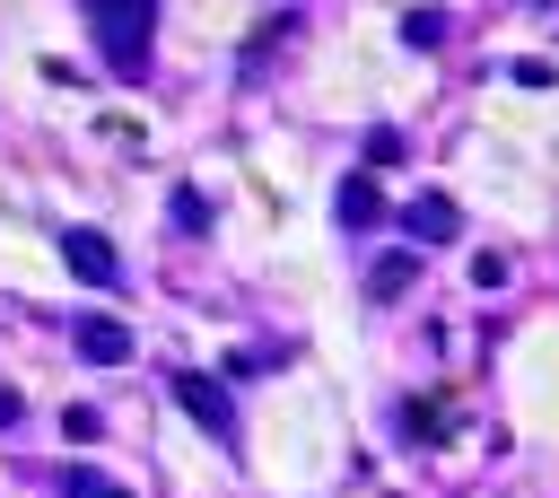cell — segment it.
<instances>
[{
  "label": "cell",
  "mask_w": 559,
  "mask_h": 498,
  "mask_svg": "<svg viewBox=\"0 0 559 498\" xmlns=\"http://www.w3.org/2000/svg\"><path fill=\"white\" fill-rule=\"evenodd\" d=\"M87 35L105 52L114 79H148V44H157V0H87Z\"/></svg>",
  "instance_id": "cell-1"
},
{
  "label": "cell",
  "mask_w": 559,
  "mask_h": 498,
  "mask_svg": "<svg viewBox=\"0 0 559 498\" xmlns=\"http://www.w3.org/2000/svg\"><path fill=\"white\" fill-rule=\"evenodd\" d=\"M166 393H175V402H183V411H192V419H201L218 446H236V411H227V384H218V376H192V367H175V376H166Z\"/></svg>",
  "instance_id": "cell-2"
},
{
  "label": "cell",
  "mask_w": 559,
  "mask_h": 498,
  "mask_svg": "<svg viewBox=\"0 0 559 498\" xmlns=\"http://www.w3.org/2000/svg\"><path fill=\"white\" fill-rule=\"evenodd\" d=\"M61 262L87 280V288H122V253L105 227H61Z\"/></svg>",
  "instance_id": "cell-3"
},
{
  "label": "cell",
  "mask_w": 559,
  "mask_h": 498,
  "mask_svg": "<svg viewBox=\"0 0 559 498\" xmlns=\"http://www.w3.org/2000/svg\"><path fill=\"white\" fill-rule=\"evenodd\" d=\"M402 236H411V245H454V236H463L454 192H411V201H402Z\"/></svg>",
  "instance_id": "cell-4"
},
{
  "label": "cell",
  "mask_w": 559,
  "mask_h": 498,
  "mask_svg": "<svg viewBox=\"0 0 559 498\" xmlns=\"http://www.w3.org/2000/svg\"><path fill=\"white\" fill-rule=\"evenodd\" d=\"M70 341H79L87 367H122V358H131V323H114V315H79Z\"/></svg>",
  "instance_id": "cell-5"
},
{
  "label": "cell",
  "mask_w": 559,
  "mask_h": 498,
  "mask_svg": "<svg viewBox=\"0 0 559 498\" xmlns=\"http://www.w3.org/2000/svg\"><path fill=\"white\" fill-rule=\"evenodd\" d=\"M332 218H341V227H384V218H393V201H384V183H376V175H349V183H341V201H332Z\"/></svg>",
  "instance_id": "cell-6"
},
{
  "label": "cell",
  "mask_w": 559,
  "mask_h": 498,
  "mask_svg": "<svg viewBox=\"0 0 559 498\" xmlns=\"http://www.w3.org/2000/svg\"><path fill=\"white\" fill-rule=\"evenodd\" d=\"M445 26H454L445 9H402V44H411V52H437V44H445Z\"/></svg>",
  "instance_id": "cell-7"
},
{
  "label": "cell",
  "mask_w": 559,
  "mask_h": 498,
  "mask_svg": "<svg viewBox=\"0 0 559 498\" xmlns=\"http://www.w3.org/2000/svg\"><path fill=\"white\" fill-rule=\"evenodd\" d=\"M411 280H419V253H384V262L367 271V297H402Z\"/></svg>",
  "instance_id": "cell-8"
},
{
  "label": "cell",
  "mask_w": 559,
  "mask_h": 498,
  "mask_svg": "<svg viewBox=\"0 0 559 498\" xmlns=\"http://www.w3.org/2000/svg\"><path fill=\"white\" fill-rule=\"evenodd\" d=\"M61 498H131V489H122V481H105L96 463H70V472H61Z\"/></svg>",
  "instance_id": "cell-9"
},
{
  "label": "cell",
  "mask_w": 559,
  "mask_h": 498,
  "mask_svg": "<svg viewBox=\"0 0 559 498\" xmlns=\"http://www.w3.org/2000/svg\"><path fill=\"white\" fill-rule=\"evenodd\" d=\"M445 428H454L445 402H402V437H445Z\"/></svg>",
  "instance_id": "cell-10"
},
{
  "label": "cell",
  "mask_w": 559,
  "mask_h": 498,
  "mask_svg": "<svg viewBox=\"0 0 559 498\" xmlns=\"http://www.w3.org/2000/svg\"><path fill=\"white\" fill-rule=\"evenodd\" d=\"M393 157H402V131L376 122V131H367V166H393Z\"/></svg>",
  "instance_id": "cell-11"
},
{
  "label": "cell",
  "mask_w": 559,
  "mask_h": 498,
  "mask_svg": "<svg viewBox=\"0 0 559 498\" xmlns=\"http://www.w3.org/2000/svg\"><path fill=\"white\" fill-rule=\"evenodd\" d=\"M175 227H210V201L201 192H175Z\"/></svg>",
  "instance_id": "cell-12"
},
{
  "label": "cell",
  "mask_w": 559,
  "mask_h": 498,
  "mask_svg": "<svg viewBox=\"0 0 559 498\" xmlns=\"http://www.w3.org/2000/svg\"><path fill=\"white\" fill-rule=\"evenodd\" d=\"M17 411H26V402H17L9 384H0V428H17Z\"/></svg>",
  "instance_id": "cell-13"
}]
</instances>
